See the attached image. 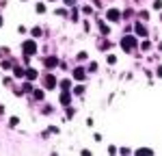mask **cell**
<instances>
[{"label":"cell","mask_w":162,"mask_h":156,"mask_svg":"<svg viewBox=\"0 0 162 156\" xmlns=\"http://www.w3.org/2000/svg\"><path fill=\"white\" fill-rule=\"evenodd\" d=\"M84 76H87V69H82V67L74 69V78H76V80H84Z\"/></svg>","instance_id":"cell-6"},{"label":"cell","mask_w":162,"mask_h":156,"mask_svg":"<svg viewBox=\"0 0 162 156\" xmlns=\"http://www.w3.org/2000/svg\"><path fill=\"white\" fill-rule=\"evenodd\" d=\"M43 11H45V7L41 5V2H39V5H37V13H43Z\"/></svg>","instance_id":"cell-18"},{"label":"cell","mask_w":162,"mask_h":156,"mask_svg":"<svg viewBox=\"0 0 162 156\" xmlns=\"http://www.w3.org/2000/svg\"><path fill=\"white\" fill-rule=\"evenodd\" d=\"M134 30H136L138 37H147V28H145L143 24H138V22H136V26H134Z\"/></svg>","instance_id":"cell-8"},{"label":"cell","mask_w":162,"mask_h":156,"mask_svg":"<svg viewBox=\"0 0 162 156\" xmlns=\"http://www.w3.org/2000/svg\"><path fill=\"white\" fill-rule=\"evenodd\" d=\"M41 35V28H33V37H39Z\"/></svg>","instance_id":"cell-20"},{"label":"cell","mask_w":162,"mask_h":156,"mask_svg":"<svg viewBox=\"0 0 162 156\" xmlns=\"http://www.w3.org/2000/svg\"><path fill=\"white\" fill-rule=\"evenodd\" d=\"M153 9H156V11L162 9V0H156V2H153Z\"/></svg>","instance_id":"cell-14"},{"label":"cell","mask_w":162,"mask_h":156,"mask_svg":"<svg viewBox=\"0 0 162 156\" xmlns=\"http://www.w3.org/2000/svg\"><path fill=\"white\" fill-rule=\"evenodd\" d=\"M33 95H35V100H43V91L41 89H33Z\"/></svg>","instance_id":"cell-12"},{"label":"cell","mask_w":162,"mask_h":156,"mask_svg":"<svg viewBox=\"0 0 162 156\" xmlns=\"http://www.w3.org/2000/svg\"><path fill=\"white\" fill-rule=\"evenodd\" d=\"M9 124H11V126H17V124H20V119H17V117H11Z\"/></svg>","instance_id":"cell-15"},{"label":"cell","mask_w":162,"mask_h":156,"mask_svg":"<svg viewBox=\"0 0 162 156\" xmlns=\"http://www.w3.org/2000/svg\"><path fill=\"white\" fill-rule=\"evenodd\" d=\"M43 85H45V89H54V87H56L59 83H56V78H54L52 74H48V76L43 78Z\"/></svg>","instance_id":"cell-4"},{"label":"cell","mask_w":162,"mask_h":156,"mask_svg":"<svg viewBox=\"0 0 162 156\" xmlns=\"http://www.w3.org/2000/svg\"><path fill=\"white\" fill-rule=\"evenodd\" d=\"M138 154H151V150H147V147H141V150H138Z\"/></svg>","instance_id":"cell-17"},{"label":"cell","mask_w":162,"mask_h":156,"mask_svg":"<svg viewBox=\"0 0 162 156\" xmlns=\"http://www.w3.org/2000/svg\"><path fill=\"white\" fill-rule=\"evenodd\" d=\"M106 20H110V22H119V20H121V11H119V9H108L106 11Z\"/></svg>","instance_id":"cell-3"},{"label":"cell","mask_w":162,"mask_h":156,"mask_svg":"<svg viewBox=\"0 0 162 156\" xmlns=\"http://www.w3.org/2000/svg\"><path fill=\"white\" fill-rule=\"evenodd\" d=\"M99 30H102V33H104V35H108V26H106V24H104V22H99Z\"/></svg>","instance_id":"cell-13"},{"label":"cell","mask_w":162,"mask_h":156,"mask_svg":"<svg viewBox=\"0 0 162 156\" xmlns=\"http://www.w3.org/2000/svg\"><path fill=\"white\" fill-rule=\"evenodd\" d=\"M160 20H162V15H160Z\"/></svg>","instance_id":"cell-24"},{"label":"cell","mask_w":162,"mask_h":156,"mask_svg":"<svg viewBox=\"0 0 162 156\" xmlns=\"http://www.w3.org/2000/svg\"><path fill=\"white\" fill-rule=\"evenodd\" d=\"M69 102H71V93H69V91H63V93H61V104L69 106Z\"/></svg>","instance_id":"cell-7"},{"label":"cell","mask_w":162,"mask_h":156,"mask_svg":"<svg viewBox=\"0 0 162 156\" xmlns=\"http://www.w3.org/2000/svg\"><path fill=\"white\" fill-rule=\"evenodd\" d=\"M63 2H65L67 7H74V5H76V0H63Z\"/></svg>","instance_id":"cell-21"},{"label":"cell","mask_w":162,"mask_h":156,"mask_svg":"<svg viewBox=\"0 0 162 156\" xmlns=\"http://www.w3.org/2000/svg\"><path fill=\"white\" fill-rule=\"evenodd\" d=\"M43 63H45V67H48V69H52V67H56V65H59V58H56V56H48Z\"/></svg>","instance_id":"cell-5"},{"label":"cell","mask_w":162,"mask_h":156,"mask_svg":"<svg viewBox=\"0 0 162 156\" xmlns=\"http://www.w3.org/2000/svg\"><path fill=\"white\" fill-rule=\"evenodd\" d=\"M59 87L63 89V91H69V89H71V83H69L67 78H65V80H61V83H59Z\"/></svg>","instance_id":"cell-11"},{"label":"cell","mask_w":162,"mask_h":156,"mask_svg":"<svg viewBox=\"0 0 162 156\" xmlns=\"http://www.w3.org/2000/svg\"><path fill=\"white\" fill-rule=\"evenodd\" d=\"M156 74H158V76L162 78V67H158V72H156Z\"/></svg>","instance_id":"cell-22"},{"label":"cell","mask_w":162,"mask_h":156,"mask_svg":"<svg viewBox=\"0 0 162 156\" xmlns=\"http://www.w3.org/2000/svg\"><path fill=\"white\" fill-rule=\"evenodd\" d=\"M136 44H138V39L132 37V35H125V37H121V48L125 50V52H132V50L136 48Z\"/></svg>","instance_id":"cell-2"},{"label":"cell","mask_w":162,"mask_h":156,"mask_svg":"<svg viewBox=\"0 0 162 156\" xmlns=\"http://www.w3.org/2000/svg\"><path fill=\"white\" fill-rule=\"evenodd\" d=\"M13 76H15V78H24V76H26V69H22V67H13Z\"/></svg>","instance_id":"cell-10"},{"label":"cell","mask_w":162,"mask_h":156,"mask_svg":"<svg viewBox=\"0 0 162 156\" xmlns=\"http://www.w3.org/2000/svg\"><path fill=\"white\" fill-rule=\"evenodd\" d=\"M22 52H24L26 58H30L33 54H37V44H35V39H26L24 44H22Z\"/></svg>","instance_id":"cell-1"},{"label":"cell","mask_w":162,"mask_h":156,"mask_svg":"<svg viewBox=\"0 0 162 156\" xmlns=\"http://www.w3.org/2000/svg\"><path fill=\"white\" fill-rule=\"evenodd\" d=\"M0 26H2V17H0Z\"/></svg>","instance_id":"cell-23"},{"label":"cell","mask_w":162,"mask_h":156,"mask_svg":"<svg viewBox=\"0 0 162 156\" xmlns=\"http://www.w3.org/2000/svg\"><path fill=\"white\" fill-rule=\"evenodd\" d=\"M141 48H143V50H149V48H151V44H149V41H143Z\"/></svg>","instance_id":"cell-16"},{"label":"cell","mask_w":162,"mask_h":156,"mask_svg":"<svg viewBox=\"0 0 162 156\" xmlns=\"http://www.w3.org/2000/svg\"><path fill=\"white\" fill-rule=\"evenodd\" d=\"M37 76H39V74H37V69H35V67H28V69H26V80H35Z\"/></svg>","instance_id":"cell-9"},{"label":"cell","mask_w":162,"mask_h":156,"mask_svg":"<svg viewBox=\"0 0 162 156\" xmlns=\"http://www.w3.org/2000/svg\"><path fill=\"white\" fill-rule=\"evenodd\" d=\"M24 91H33V85H30V80H28V83L24 85Z\"/></svg>","instance_id":"cell-19"}]
</instances>
